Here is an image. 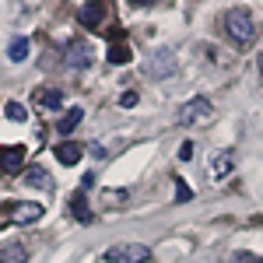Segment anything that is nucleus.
I'll use <instances>...</instances> for the list:
<instances>
[{
  "mask_svg": "<svg viewBox=\"0 0 263 263\" xmlns=\"http://www.w3.org/2000/svg\"><path fill=\"white\" fill-rule=\"evenodd\" d=\"M120 105H126V109H130V105H137V91H123V95H120Z\"/></svg>",
  "mask_w": 263,
  "mask_h": 263,
  "instance_id": "21",
  "label": "nucleus"
},
{
  "mask_svg": "<svg viewBox=\"0 0 263 263\" xmlns=\"http://www.w3.org/2000/svg\"><path fill=\"white\" fill-rule=\"evenodd\" d=\"M130 46H123V42H116V46H109V63H116V67H123V63H130Z\"/></svg>",
  "mask_w": 263,
  "mask_h": 263,
  "instance_id": "16",
  "label": "nucleus"
},
{
  "mask_svg": "<svg viewBox=\"0 0 263 263\" xmlns=\"http://www.w3.org/2000/svg\"><path fill=\"white\" fill-rule=\"evenodd\" d=\"M256 67H260V78H263V49H260V57H256Z\"/></svg>",
  "mask_w": 263,
  "mask_h": 263,
  "instance_id": "25",
  "label": "nucleus"
},
{
  "mask_svg": "<svg viewBox=\"0 0 263 263\" xmlns=\"http://www.w3.org/2000/svg\"><path fill=\"white\" fill-rule=\"evenodd\" d=\"M53 155H57V162H60V165H78V162H81V155H84V147L78 141H60L57 147H53Z\"/></svg>",
  "mask_w": 263,
  "mask_h": 263,
  "instance_id": "8",
  "label": "nucleus"
},
{
  "mask_svg": "<svg viewBox=\"0 0 263 263\" xmlns=\"http://www.w3.org/2000/svg\"><path fill=\"white\" fill-rule=\"evenodd\" d=\"M28 49H32L28 39H14L11 46H7V57H11L14 63H21V60H28Z\"/></svg>",
  "mask_w": 263,
  "mask_h": 263,
  "instance_id": "15",
  "label": "nucleus"
},
{
  "mask_svg": "<svg viewBox=\"0 0 263 263\" xmlns=\"http://www.w3.org/2000/svg\"><path fill=\"white\" fill-rule=\"evenodd\" d=\"M102 256L109 263H147L151 260V249L144 242H112Z\"/></svg>",
  "mask_w": 263,
  "mask_h": 263,
  "instance_id": "3",
  "label": "nucleus"
},
{
  "mask_svg": "<svg viewBox=\"0 0 263 263\" xmlns=\"http://www.w3.org/2000/svg\"><path fill=\"white\" fill-rule=\"evenodd\" d=\"M232 165H235V158H232V151H224V155H218V158H214V179H221V176H228V172H232Z\"/></svg>",
  "mask_w": 263,
  "mask_h": 263,
  "instance_id": "17",
  "label": "nucleus"
},
{
  "mask_svg": "<svg viewBox=\"0 0 263 263\" xmlns=\"http://www.w3.org/2000/svg\"><path fill=\"white\" fill-rule=\"evenodd\" d=\"M4 112H7V120H11V123H25V120H28V112H25V105H21V102H7V105H4Z\"/></svg>",
  "mask_w": 263,
  "mask_h": 263,
  "instance_id": "18",
  "label": "nucleus"
},
{
  "mask_svg": "<svg viewBox=\"0 0 263 263\" xmlns=\"http://www.w3.org/2000/svg\"><path fill=\"white\" fill-rule=\"evenodd\" d=\"M7 224H11V221H7V214L0 211V228H7Z\"/></svg>",
  "mask_w": 263,
  "mask_h": 263,
  "instance_id": "26",
  "label": "nucleus"
},
{
  "mask_svg": "<svg viewBox=\"0 0 263 263\" xmlns=\"http://www.w3.org/2000/svg\"><path fill=\"white\" fill-rule=\"evenodd\" d=\"M176 200H179V203L193 200V190H190V186H186V179H179V176H176Z\"/></svg>",
  "mask_w": 263,
  "mask_h": 263,
  "instance_id": "19",
  "label": "nucleus"
},
{
  "mask_svg": "<svg viewBox=\"0 0 263 263\" xmlns=\"http://www.w3.org/2000/svg\"><path fill=\"white\" fill-rule=\"evenodd\" d=\"M221 28L224 35L235 42V46H253L256 35H260V25H256V14L249 7H228L221 14Z\"/></svg>",
  "mask_w": 263,
  "mask_h": 263,
  "instance_id": "1",
  "label": "nucleus"
},
{
  "mask_svg": "<svg viewBox=\"0 0 263 263\" xmlns=\"http://www.w3.org/2000/svg\"><path fill=\"white\" fill-rule=\"evenodd\" d=\"M4 214H7V221H11V224H32V221H39V218H42V203H35V200L7 203Z\"/></svg>",
  "mask_w": 263,
  "mask_h": 263,
  "instance_id": "5",
  "label": "nucleus"
},
{
  "mask_svg": "<svg viewBox=\"0 0 263 263\" xmlns=\"http://www.w3.org/2000/svg\"><path fill=\"white\" fill-rule=\"evenodd\" d=\"M78 18H81L84 28H95V25L105 18V4H99V0H95V4H84L81 11H78Z\"/></svg>",
  "mask_w": 263,
  "mask_h": 263,
  "instance_id": "9",
  "label": "nucleus"
},
{
  "mask_svg": "<svg viewBox=\"0 0 263 263\" xmlns=\"http://www.w3.org/2000/svg\"><path fill=\"white\" fill-rule=\"evenodd\" d=\"M179 158H182V162H186V158H193V144H182V147H179Z\"/></svg>",
  "mask_w": 263,
  "mask_h": 263,
  "instance_id": "23",
  "label": "nucleus"
},
{
  "mask_svg": "<svg viewBox=\"0 0 263 263\" xmlns=\"http://www.w3.org/2000/svg\"><path fill=\"white\" fill-rule=\"evenodd\" d=\"M67 67H74V70H81V67H88L91 63V49H88V42H81V39H74L70 46H67Z\"/></svg>",
  "mask_w": 263,
  "mask_h": 263,
  "instance_id": "7",
  "label": "nucleus"
},
{
  "mask_svg": "<svg viewBox=\"0 0 263 263\" xmlns=\"http://www.w3.org/2000/svg\"><path fill=\"white\" fill-rule=\"evenodd\" d=\"M91 182H95V172H84V179H81V190H88Z\"/></svg>",
  "mask_w": 263,
  "mask_h": 263,
  "instance_id": "24",
  "label": "nucleus"
},
{
  "mask_svg": "<svg viewBox=\"0 0 263 263\" xmlns=\"http://www.w3.org/2000/svg\"><path fill=\"white\" fill-rule=\"evenodd\" d=\"M172 70H176V53L172 49H155V53L144 57V78H151V81H162Z\"/></svg>",
  "mask_w": 263,
  "mask_h": 263,
  "instance_id": "4",
  "label": "nucleus"
},
{
  "mask_svg": "<svg viewBox=\"0 0 263 263\" xmlns=\"http://www.w3.org/2000/svg\"><path fill=\"white\" fill-rule=\"evenodd\" d=\"M35 102H39V105H46V109H60L63 95L57 91V88H42L39 95H35Z\"/></svg>",
  "mask_w": 263,
  "mask_h": 263,
  "instance_id": "14",
  "label": "nucleus"
},
{
  "mask_svg": "<svg viewBox=\"0 0 263 263\" xmlns=\"http://www.w3.org/2000/svg\"><path fill=\"white\" fill-rule=\"evenodd\" d=\"M211 120H214V105L203 99V95L190 99L179 112H176V123H179V126H207Z\"/></svg>",
  "mask_w": 263,
  "mask_h": 263,
  "instance_id": "2",
  "label": "nucleus"
},
{
  "mask_svg": "<svg viewBox=\"0 0 263 263\" xmlns=\"http://www.w3.org/2000/svg\"><path fill=\"white\" fill-rule=\"evenodd\" d=\"M81 120H84V109H67V116H60L57 130H60V134H70V130H74Z\"/></svg>",
  "mask_w": 263,
  "mask_h": 263,
  "instance_id": "13",
  "label": "nucleus"
},
{
  "mask_svg": "<svg viewBox=\"0 0 263 263\" xmlns=\"http://www.w3.org/2000/svg\"><path fill=\"white\" fill-rule=\"evenodd\" d=\"M228 263H263V260H260V256H253V253H232Z\"/></svg>",
  "mask_w": 263,
  "mask_h": 263,
  "instance_id": "20",
  "label": "nucleus"
},
{
  "mask_svg": "<svg viewBox=\"0 0 263 263\" xmlns=\"http://www.w3.org/2000/svg\"><path fill=\"white\" fill-rule=\"evenodd\" d=\"M0 263H28L25 242H7L4 249H0Z\"/></svg>",
  "mask_w": 263,
  "mask_h": 263,
  "instance_id": "10",
  "label": "nucleus"
},
{
  "mask_svg": "<svg viewBox=\"0 0 263 263\" xmlns=\"http://www.w3.org/2000/svg\"><path fill=\"white\" fill-rule=\"evenodd\" d=\"M70 214H74V218H78L81 224H91V221H95V214H91V207H88V200H84L81 193L70 200Z\"/></svg>",
  "mask_w": 263,
  "mask_h": 263,
  "instance_id": "12",
  "label": "nucleus"
},
{
  "mask_svg": "<svg viewBox=\"0 0 263 263\" xmlns=\"http://www.w3.org/2000/svg\"><path fill=\"white\" fill-rule=\"evenodd\" d=\"M105 197H109V203H123L126 200V190H109Z\"/></svg>",
  "mask_w": 263,
  "mask_h": 263,
  "instance_id": "22",
  "label": "nucleus"
},
{
  "mask_svg": "<svg viewBox=\"0 0 263 263\" xmlns=\"http://www.w3.org/2000/svg\"><path fill=\"white\" fill-rule=\"evenodd\" d=\"M25 168V147L11 144V147H0V172H18Z\"/></svg>",
  "mask_w": 263,
  "mask_h": 263,
  "instance_id": "6",
  "label": "nucleus"
},
{
  "mask_svg": "<svg viewBox=\"0 0 263 263\" xmlns=\"http://www.w3.org/2000/svg\"><path fill=\"white\" fill-rule=\"evenodd\" d=\"M25 182H28V186H35V190H49V186H53L49 172H46V168H39V165H28V172H25Z\"/></svg>",
  "mask_w": 263,
  "mask_h": 263,
  "instance_id": "11",
  "label": "nucleus"
}]
</instances>
